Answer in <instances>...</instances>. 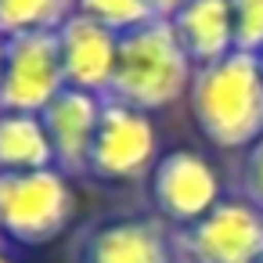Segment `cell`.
<instances>
[{"instance_id":"obj_1","label":"cell","mask_w":263,"mask_h":263,"mask_svg":"<svg viewBox=\"0 0 263 263\" xmlns=\"http://www.w3.org/2000/svg\"><path fill=\"white\" fill-rule=\"evenodd\" d=\"M187 112L198 137L216 152L241 155L263 137V69L256 54L231 51L227 58L195 69Z\"/></svg>"},{"instance_id":"obj_22","label":"cell","mask_w":263,"mask_h":263,"mask_svg":"<svg viewBox=\"0 0 263 263\" xmlns=\"http://www.w3.org/2000/svg\"><path fill=\"white\" fill-rule=\"evenodd\" d=\"M259 263H263V259H259Z\"/></svg>"},{"instance_id":"obj_13","label":"cell","mask_w":263,"mask_h":263,"mask_svg":"<svg viewBox=\"0 0 263 263\" xmlns=\"http://www.w3.org/2000/svg\"><path fill=\"white\" fill-rule=\"evenodd\" d=\"M72 11V0H0V36L58 33Z\"/></svg>"},{"instance_id":"obj_17","label":"cell","mask_w":263,"mask_h":263,"mask_svg":"<svg viewBox=\"0 0 263 263\" xmlns=\"http://www.w3.org/2000/svg\"><path fill=\"white\" fill-rule=\"evenodd\" d=\"M184 4V0H148V8L155 11V18H173V11Z\"/></svg>"},{"instance_id":"obj_5","label":"cell","mask_w":263,"mask_h":263,"mask_svg":"<svg viewBox=\"0 0 263 263\" xmlns=\"http://www.w3.org/2000/svg\"><path fill=\"white\" fill-rule=\"evenodd\" d=\"M159 155H162V144H159L155 116L134 105H123L116 98H105L83 177H90L94 184H108V187L144 184Z\"/></svg>"},{"instance_id":"obj_6","label":"cell","mask_w":263,"mask_h":263,"mask_svg":"<svg viewBox=\"0 0 263 263\" xmlns=\"http://www.w3.org/2000/svg\"><path fill=\"white\" fill-rule=\"evenodd\" d=\"M72 263H184L177 231L152 209L94 216L72 241Z\"/></svg>"},{"instance_id":"obj_9","label":"cell","mask_w":263,"mask_h":263,"mask_svg":"<svg viewBox=\"0 0 263 263\" xmlns=\"http://www.w3.org/2000/svg\"><path fill=\"white\" fill-rule=\"evenodd\" d=\"M58 51H62V69L69 87L108 98L116 80V62H119V36L112 29L72 11L58 26Z\"/></svg>"},{"instance_id":"obj_10","label":"cell","mask_w":263,"mask_h":263,"mask_svg":"<svg viewBox=\"0 0 263 263\" xmlns=\"http://www.w3.org/2000/svg\"><path fill=\"white\" fill-rule=\"evenodd\" d=\"M101 108H105V98L65 87L40 112L47 137H51V148H54V166L65 170L72 180L87 173V155H90L98 123H101Z\"/></svg>"},{"instance_id":"obj_2","label":"cell","mask_w":263,"mask_h":263,"mask_svg":"<svg viewBox=\"0 0 263 263\" xmlns=\"http://www.w3.org/2000/svg\"><path fill=\"white\" fill-rule=\"evenodd\" d=\"M195 65L180 47L170 18H155L126 36H119V62L108 98L134 105L148 116L187 101Z\"/></svg>"},{"instance_id":"obj_12","label":"cell","mask_w":263,"mask_h":263,"mask_svg":"<svg viewBox=\"0 0 263 263\" xmlns=\"http://www.w3.org/2000/svg\"><path fill=\"white\" fill-rule=\"evenodd\" d=\"M54 166L47 126L33 112H0V173H26Z\"/></svg>"},{"instance_id":"obj_3","label":"cell","mask_w":263,"mask_h":263,"mask_svg":"<svg viewBox=\"0 0 263 263\" xmlns=\"http://www.w3.org/2000/svg\"><path fill=\"white\" fill-rule=\"evenodd\" d=\"M76 205L72 177L58 166L0 173V234L8 245H51L72 227Z\"/></svg>"},{"instance_id":"obj_15","label":"cell","mask_w":263,"mask_h":263,"mask_svg":"<svg viewBox=\"0 0 263 263\" xmlns=\"http://www.w3.org/2000/svg\"><path fill=\"white\" fill-rule=\"evenodd\" d=\"M234 15V51H263V0H231Z\"/></svg>"},{"instance_id":"obj_7","label":"cell","mask_w":263,"mask_h":263,"mask_svg":"<svg viewBox=\"0 0 263 263\" xmlns=\"http://www.w3.org/2000/svg\"><path fill=\"white\" fill-rule=\"evenodd\" d=\"M184 263H259L263 259V209L231 191L198 223L177 231Z\"/></svg>"},{"instance_id":"obj_16","label":"cell","mask_w":263,"mask_h":263,"mask_svg":"<svg viewBox=\"0 0 263 263\" xmlns=\"http://www.w3.org/2000/svg\"><path fill=\"white\" fill-rule=\"evenodd\" d=\"M234 191L245 195L249 202H256L263 209V137L252 141L241 155H238V166H234Z\"/></svg>"},{"instance_id":"obj_14","label":"cell","mask_w":263,"mask_h":263,"mask_svg":"<svg viewBox=\"0 0 263 263\" xmlns=\"http://www.w3.org/2000/svg\"><path fill=\"white\" fill-rule=\"evenodd\" d=\"M76 15L94 18L98 26L112 29L116 36H126L148 22H155V11L148 8V0H72Z\"/></svg>"},{"instance_id":"obj_21","label":"cell","mask_w":263,"mask_h":263,"mask_svg":"<svg viewBox=\"0 0 263 263\" xmlns=\"http://www.w3.org/2000/svg\"><path fill=\"white\" fill-rule=\"evenodd\" d=\"M256 58H259V69H263V51H259V54H256Z\"/></svg>"},{"instance_id":"obj_4","label":"cell","mask_w":263,"mask_h":263,"mask_svg":"<svg viewBox=\"0 0 263 263\" xmlns=\"http://www.w3.org/2000/svg\"><path fill=\"white\" fill-rule=\"evenodd\" d=\"M144 195H148V209L159 220H166L173 231H180L198 223L205 213H213L231 191L223 170L202 148L177 144L159 155L155 170L144 180Z\"/></svg>"},{"instance_id":"obj_11","label":"cell","mask_w":263,"mask_h":263,"mask_svg":"<svg viewBox=\"0 0 263 263\" xmlns=\"http://www.w3.org/2000/svg\"><path fill=\"white\" fill-rule=\"evenodd\" d=\"M180 47L187 51L191 65H213L234 51V15L231 0H184L170 18Z\"/></svg>"},{"instance_id":"obj_19","label":"cell","mask_w":263,"mask_h":263,"mask_svg":"<svg viewBox=\"0 0 263 263\" xmlns=\"http://www.w3.org/2000/svg\"><path fill=\"white\" fill-rule=\"evenodd\" d=\"M0 263H15V259H11V252H8V249H4V252H0Z\"/></svg>"},{"instance_id":"obj_8","label":"cell","mask_w":263,"mask_h":263,"mask_svg":"<svg viewBox=\"0 0 263 263\" xmlns=\"http://www.w3.org/2000/svg\"><path fill=\"white\" fill-rule=\"evenodd\" d=\"M65 69L58 51V33H26L8 40L4 76H0V112L40 116L62 90Z\"/></svg>"},{"instance_id":"obj_20","label":"cell","mask_w":263,"mask_h":263,"mask_svg":"<svg viewBox=\"0 0 263 263\" xmlns=\"http://www.w3.org/2000/svg\"><path fill=\"white\" fill-rule=\"evenodd\" d=\"M4 249H8V241H4V234H0V252H4Z\"/></svg>"},{"instance_id":"obj_18","label":"cell","mask_w":263,"mask_h":263,"mask_svg":"<svg viewBox=\"0 0 263 263\" xmlns=\"http://www.w3.org/2000/svg\"><path fill=\"white\" fill-rule=\"evenodd\" d=\"M4 58H8V36H0V76H4Z\"/></svg>"}]
</instances>
